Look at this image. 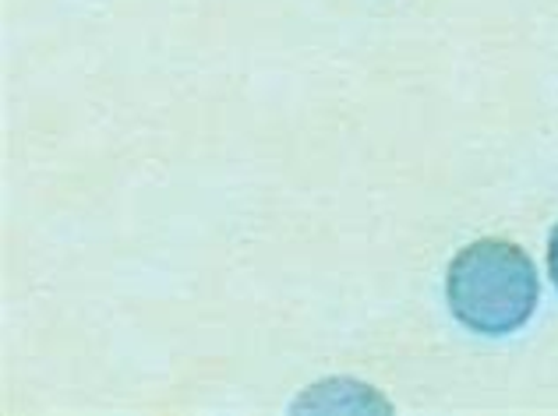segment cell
<instances>
[{
  "instance_id": "6da1fadb",
  "label": "cell",
  "mask_w": 558,
  "mask_h": 416,
  "mask_svg": "<svg viewBox=\"0 0 558 416\" xmlns=\"http://www.w3.org/2000/svg\"><path fill=\"white\" fill-rule=\"evenodd\" d=\"M446 296L463 329L498 339L531 321L541 301V282L526 250L488 236L452 258Z\"/></svg>"
},
{
  "instance_id": "7a4b0ae2",
  "label": "cell",
  "mask_w": 558,
  "mask_h": 416,
  "mask_svg": "<svg viewBox=\"0 0 558 416\" xmlns=\"http://www.w3.org/2000/svg\"><path fill=\"white\" fill-rule=\"evenodd\" d=\"M548 269H551V282H555V290H558V227H555L551 244H548Z\"/></svg>"
}]
</instances>
